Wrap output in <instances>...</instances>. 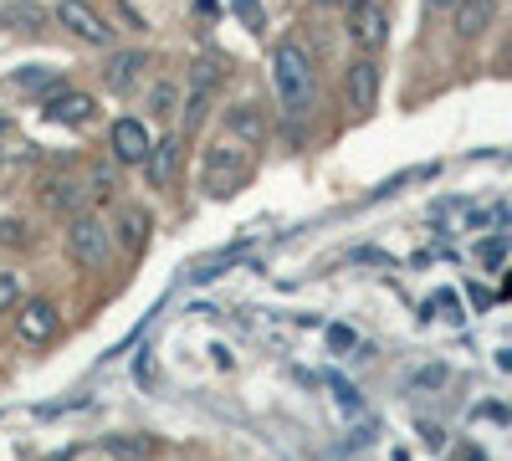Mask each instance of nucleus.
I'll list each match as a JSON object with an SVG mask.
<instances>
[{"mask_svg": "<svg viewBox=\"0 0 512 461\" xmlns=\"http://www.w3.org/2000/svg\"><path fill=\"white\" fill-rule=\"evenodd\" d=\"M272 88H277V103L297 118L313 108V57H308L303 41L287 36L272 47Z\"/></svg>", "mask_w": 512, "mask_h": 461, "instance_id": "nucleus-1", "label": "nucleus"}, {"mask_svg": "<svg viewBox=\"0 0 512 461\" xmlns=\"http://www.w3.org/2000/svg\"><path fill=\"white\" fill-rule=\"evenodd\" d=\"M251 180V154L236 144H210L200 154V190L210 200H231L241 185Z\"/></svg>", "mask_w": 512, "mask_h": 461, "instance_id": "nucleus-2", "label": "nucleus"}, {"mask_svg": "<svg viewBox=\"0 0 512 461\" xmlns=\"http://www.w3.org/2000/svg\"><path fill=\"white\" fill-rule=\"evenodd\" d=\"M67 257H72L77 267H88V272L108 267V257H113L108 226L93 221V216H72V221H67Z\"/></svg>", "mask_w": 512, "mask_h": 461, "instance_id": "nucleus-3", "label": "nucleus"}, {"mask_svg": "<svg viewBox=\"0 0 512 461\" xmlns=\"http://www.w3.org/2000/svg\"><path fill=\"white\" fill-rule=\"evenodd\" d=\"M41 113H47L52 123H62V129H88V123L98 118V103L88 93H72V88H57L41 98Z\"/></svg>", "mask_w": 512, "mask_h": 461, "instance_id": "nucleus-4", "label": "nucleus"}, {"mask_svg": "<svg viewBox=\"0 0 512 461\" xmlns=\"http://www.w3.org/2000/svg\"><path fill=\"white\" fill-rule=\"evenodd\" d=\"M57 21H62L72 36L93 41V47H108V41H113V26L88 6V0H62V6H57Z\"/></svg>", "mask_w": 512, "mask_h": 461, "instance_id": "nucleus-5", "label": "nucleus"}, {"mask_svg": "<svg viewBox=\"0 0 512 461\" xmlns=\"http://www.w3.org/2000/svg\"><path fill=\"white\" fill-rule=\"evenodd\" d=\"M149 129H144V123L139 118H118L113 123V129H108V149H113V159L118 164H144L149 159Z\"/></svg>", "mask_w": 512, "mask_h": 461, "instance_id": "nucleus-6", "label": "nucleus"}, {"mask_svg": "<svg viewBox=\"0 0 512 461\" xmlns=\"http://www.w3.org/2000/svg\"><path fill=\"white\" fill-rule=\"evenodd\" d=\"M349 36L359 41L364 52L384 47V36H390V16H384V6H374V0H359V6H349Z\"/></svg>", "mask_w": 512, "mask_h": 461, "instance_id": "nucleus-7", "label": "nucleus"}, {"mask_svg": "<svg viewBox=\"0 0 512 461\" xmlns=\"http://www.w3.org/2000/svg\"><path fill=\"white\" fill-rule=\"evenodd\" d=\"M221 82V67L210 62V57H200L195 67H190V103H185V129H200V118H205V98H210V88Z\"/></svg>", "mask_w": 512, "mask_h": 461, "instance_id": "nucleus-8", "label": "nucleus"}, {"mask_svg": "<svg viewBox=\"0 0 512 461\" xmlns=\"http://www.w3.org/2000/svg\"><path fill=\"white\" fill-rule=\"evenodd\" d=\"M16 333H21L26 344H47L52 333H57V308H52L47 298L21 303V313H16Z\"/></svg>", "mask_w": 512, "mask_h": 461, "instance_id": "nucleus-9", "label": "nucleus"}, {"mask_svg": "<svg viewBox=\"0 0 512 461\" xmlns=\"http://www.w3.org/2000/svg\"><path fill=\"white\" fill-rule=\"evenodd\" d=\"M41 205L57 216H77L82 205H88V195H82V180L72 175H52V180H41Z\"/></svg>", "mask_w": 512, "mask_h": 461, "instance_id": "nucleus-10", "label": "nucleus"}, {"mask_svg": "<svg viewBox=\"0 0 512 461\" xmlns=\"http://www.w3.org/2000/svg\"><path fill=\"white\" fill-rule=\"evenodd\" d=\"M349 108L354 113H374V103H379V67L369 62V57H359L354 67H349Z\"/></svg>", "mask_w": 512, "mask_h": 461, "instance_id": "nucleus-11", "label": "nucleus"}, {"mask_svg": "<svg viewBox=\"0 0 512 461\" xmlns=\"http://www.w3.org/2000/svg\"><path fill=\"white\" fill-rule=\"evenodd\" d=\"M144 67H149V57H144V52H113V57H108V67H103V82H108L113 93H128V88H139Z\"/></svg>", "mask_w": 512, "mask_h": 461, "instance_id": "nucleus-12", "label": "nucleus"}, {"mask_svg": "<svg viewBox=\"0 0 512 461\" xmlns=\"http://www.w3.org/2000/svg\"><path fill=\"white\" fill-rule=\"evenodd\" d=\"M456 36H482L487 26H492V16H497V0H456Z\"/></svg>", "mask_w": 512, "mask_h": 461, "instance_id": "nucleus-13", "label": "nucleus"}, {"mask_svg": "<svg viewBox=\"0 0 512 461\" xmlns=\"http://www.w3.org/2000/svg\"><path fill=\"white\" fill-rule=\"evenodd\" d=\"M226 129L236 139H246V144H262L267 139V118H262V108H256V103H231L226 108Z\"/></svg>", "mask_w": 512, "mask_h": 461, "instance_id": "nucleus-14", "label": "nucleus"}, {"mask_svg": "<svg viewBox=\"0 0 512 461\" xmlns=\"http://www.w3.org/2000/svg\"><path fill=\"white\" fill-rule=\"evenodd\" d=\"M144 241H149V211L144 205H123L118 211V246L123 251H144Z\"/></svg>", "mask_w": 512, "mask_h": 461, "instance_id": "nucleus-15", "label": "nucleus"}, {"mask_svg": "<svg viewBox=\"0 0 512 461\" xmlns=\"http://www.w3.org/2000/svg\"><path fill=\"white\" fill-rule=\"evenodd\" d=\"M103 451H108V461H154L159 441L154 436H108Z\"/></svg>", "mask_w": 512, "mask_h": 461, "instance_id": "nucleus-16", "label": "nucleus"}, {"mask_svg": "<svg viewBox=\"0 0 512 461\" xmlns=\"http://www.w3.org/2000/svg\"><path fill=\"white\" fill-rule=\"evenodd\" d=\"M175 159H180V139H175V134L159 139V144H149V159H144L149 180H154V185H169V175H175Z\"/></svg>", "mask_w": 512, "mask_h": 461, "instance_id": "nucleus-17", "label": "nucleus"}, {"mask_svg": "<svg viewBox=\"0 0 512 461\" xmlns=\"http://www.w3.org/2000/svg\"><path fill=\"white\" fill-rule=\"evenodd\" d=\"M11 88H16V93H41V98H47V93H57V88H62V77H57L52 67L31 62V67L11 72Z\"/></svg>", "mask_w": 512, "mask_h": 461, "instance_id": "nucleus-18", "label": "nucleus"}, {"mask_svg": "<svg viewBox=\"0 0 512 461\" xmlns=\"http://www.w3.org/2000/svg\"><path fill=\"white\" fill-rule=\"evenodd\" d=\"M113 190H118V180H113V170H103V164H93V170L82 175V195H88L93 205H108Z\"/></svg>", "mask_w": 512, "mask_h": 461, "instance_id": "nucleus-19", "label": "nucleus"}, {"mask_svg": "<svg viewBox=\"0 0 512 461\" xmlns=\"http://www.w3.org/2000/svg\"><path fill=\"white\" fill-rule=\"evenodd\" d=\"M41 21H47V11L31 6V0H21V6H0V26H16V31H36Z\"/></svg>", "mask_w": 512, "mask_h": 461, "instance_id": "nucleus-20", "label": "nucleus"}, {"mask_svg": "<svg viewBox=\"0 0 512 461\" xmlns=\"http://www.w3.org/2000/svg\"><path fill=\"white\" fill-rule=\"evenodd\" d=\"M231 11L246 31H262L267 26V11H262V0H231Z\"/></svg>", "mask_w": 512, "mask_h": 461, "instance_id": "nucleus-21", "label": "nucleus"}, {"mask_svg": "<svg viewBox=\"0 0 512 461\" xmlns=\"http://www.w3.org/2000/svg\"><path fill=\"white\" fill-rule=\"evenodd\" d=\"M180 108V93L175 88H169V82H159V88L149 93V113H159V118H169V113H175Z\"/></svg>", "mask_w": 512, "mask_h": 461, "instance_id": "nucleus-22", "label": "nucleus"}, {"mask_svg": "<svg viewBox=\"0 0 512 461\" xmlns=\"http://www.w3.org/2000/svg\"><path fill=\"white\" fill-rule=\"evenodd\" d=\"M21 303V277L16 272H0V313H11Z\"/></svg>", "mask_w": 512, "mask_h": 461, "instance_id": "nucleus-23", "label": "nucleus"}, {"mask_svg": "<svg viewBox=\"0 0 512 461\" xmlns=\"http://www.w3.org/2000/svg\"><path fill=\"white\" fill-rule=\"evenodd\" d=\"M477 257H482L487 267H497V262L507 257V236H492V241H482V246H477Z\"/></svg>", "mask_w": 512, "mask_h": 461, "instance_id": "nucleus-24", "label": "nucleus"}, {"mask_svg": "<svg viewBox=\"0 0 512 461\" xmlns=\"http://www.w3.org/2000/svg\"><path fill=\"white\" fill-rule=\"evenodd\" d=\"M441 380H446V369H441V364H431V369H420V374H415V385H441Z\"/></svg>", "mask_w": 512, "mask_h": 461, "instance_id": "nucleus-25", "label": "nucleus"}, {"mask_svg": "<svg viewBox=\"0 0 512 461\" xmlns=\"http://www.w3.org/2000/svg\"><path fill=\"white\" fill-rule=\"evenodd\" d=\"M0 241H16V246H21V241H26V226H21V221H11V226H0Z\"/></svg>", "mask_w": 512, "mask_h": 461, "instance_id": "nucleus-26", "label": "nucleus"}, {"mask_svg": "<svg viewBox=\"0 0 512 461\" xmlns=\"http://www.w3.org/2000/svg\"><path fill=\"white\" fill-rule=\"evenodd\" d=\"M451 461H487V456H482L477 446H456V456H451Z\"/></svg>", "mask_w": 512, "mask_h": 461, "instance_id": "nucleus-27", "label": "nucleus"}, {"mask_svg": "<svg viewBox=\"0 0 512 461\" xmlns=\"http://www.w3.org/2000/svg\"><path fill=\"white\" fill-rule=\"evenodd\" d=\"M6 134H11V118H0V144H6Z\"/></svg>", "mask_w": 512, "mask_h": 461, "instance_id": "nucleus-28", "label": "nucleus"}, {"mask_svg": "<svg viewBox=\"0 0 512 461\" xmlns=\"http://www.w3.org/2000/svg\"><path fill=\"white\" fill-rule=\"evenodd\" d=\"M313 6H344V0H313Z\"/></svg>", "mask_w": 512, "mask_h": 461, "instance_id": "nucleus-29", "label": "nucleus"}, {"mask_svg": "<svg viewBox=\"0 0 512 461\" xmlns=\"http://www.w3.org/2000/svg\"><path fill=\"white\" fill-rule=\"evenodd\" d=\"M431 6H456V0H431Z\"/></svg>", "mask_w": 512, "mask_h": 461, "instance_id": "nucleus-30", "label": "nucleus"}, {"mask_svg": "<svg viewBox=\"0 0 512 461\" xmlns=\"http://www.w3.org/2000/svg\"><path fill=\"white\" fill-rule=\"evenodd\" d=\"M0 170H6V159H0Z\"/></svg>", "mask_w": 512, "mask_h": 461, "instance_id": "nucleus-31", "label": "nucleus"}, {"mask_svg": "<svg viewBox=\"0 0 512 461\" xmlns=\"http://www.w3.org/2000/svg\"><path fill=\"white\" fill-rule=\"evenodd\" d=\"M0 6H11V0H0Z\"/></svg>", "mask_w": 512, "mask_h": 461, "instance_id": "nucleus-32", "label": "nucleus"}, {"mask_svg": "<svg viewBox=\"0 0 512 461\" xmlns=\"http://www.w3.org/2000/svg\"><path fill=\"white\" fill-rule=\"evenodd\" d=\"M349 6H359V0H349Z\"/></svg>", "mask_w": 512, "mask_h": 461, "instance_id": "nucleus-33", "label": "nucleus"}]
</instances>
